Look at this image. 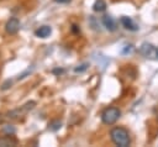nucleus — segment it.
Returning <instances> with one entry per match:
<instances>
[{"label":"nucleus","mask_w":158,"mask_h":147,"mask_svg":"<svg viewBox=\"0 0 158 147\" xmlns=\"http://www.w3.org/2000/svg\"><path fill=\"white\" fill-rule=\"evenodd\" d=\"M154 58L158 59V48H156V51H154Z\"/></svg>","instance_id":"19"},{"label":"nucleus","mask_w":158,"mask_h":147,"mask_svg":"<svg viewBox=\"0 0 158 147\" xmlns=\"http://www.w3.org/2000/svg\"><path fill=\"white\" fill-rule=\"evenodd\" d=\"M51 33H52V28H51L49 26H46V25L38 27V28L35 31L36 37H40V38H47Z\"/></svg>","instance_id":"8"},{"label":"nucleus","mask_w":158,"mask_h":147,"mask_svg":"<svg viewBox=\"0 0 158 147\" xmlns=\"http://www.w3.org/2000/svg\"><path fill=\"white\" fill-rule=\"evenodd\" d=\"M56 2H58V4H68V2H70L72 0H54Z\"/></svg>","instance_id":"17"},{"label":"nucleus","mask_w":158,"mask_h":147,"mask_svg":"<svg viewBox=\"0 0 158 147\" xmlns=\"http://www.w3.org/2000/svg\"><path fill=\"white\" fill-rule=\"evenodd\" d=\"M20 30V21L16 17H11L7 20L6 25H5V31L9 35H15L17 33V31Z\"/></svg>","instance_id":"4"},{"label":"nucleus","mask_w":158,"mask_h":147,"mask_svg":"<svg viewBox=\"0 0 158 147\" xmlns=\"http://www.w3.org/2000/svg\"><path fill=\"white\" fill-rule=\"evenodd\" d=\"M110 137L112 142L118 147H128L131 143L130 133L123 127H114L110 131Z\"/></svg>","instance_id":"1"},{"label":"nucleus","mask_w":158,"mask_h":147,"mask_svg":"<svg viewBox=\"0 0 158 147\" xmlns=\"http://www.w3.org/2000/svg\"><path fill=\"white\" fill-rule=\"evenodd\" d=\"M2 131H4V132H7V133L10 135V133H14V132H15V128L11 127V126H9V125H6V126L2 128Z\"/></svg>","instance_id":"13"},{"label":"nucleus","mask_w":158,"mask_h":147,"mask_svg":"<svg viewBox=\"0 0 158 147\" xmlns=\"http://www.w3.org/2000/svg\"><path fill=\"white\" fill-rule=\"evenodd\" d=\"M154 51L156 48L149 44V43H143L141 47H139V53L143 54L146 58H151V57H154Z\"/></svg>","instance_id":"7"},{"label":"nucleus","mask_w":158,"mask_h":147,"mask_svg":"<svg viewBox=\"0 0 158 147\" xmlns=\"http://www.w3.org/2000/svg\"><path fill=\"white\" fill-rule=\"evenodd\" d=\"M17 145V140L14 138L12 136L7 135V136H4V137H0V147H7V146H16Z\"/></svg>","instance_id":"9"},{"label":"nucleus","mask_w":158,"mask_h":147,"mask_svg":"<svg viewBox=\"0 0 158 147\" xmlns=\"http://www.w3.org/2000/svg\"><path fill=\"white\" fill-rule=\"evenodd\" d=\"M52 72H53V74H57V75H58V74H63V73H64V69H62V68H56V69H53Z\"/></svg>","instance_id":"15"},{"label":"nucleus","mask_w":158,"mask_h":147,"mask_svg":"<svg viewBox=\"0 0 158 147\" xmlns=\"http://www.w3.org/2000/svg\"><path fill=\"white\" fill-rule=\"evenodd\" d=\"M101 22H102L104 27H105L107 31L114 32V31H116V28H117V27H116V22H115V20H114L110 15H105V16H102Z\"/></svg>","instance_id":"6"},{"label":"nucleus","mask_w":158,"mask_h":147,"mask_svg":"<svg viewBox=\"0 0 158 147\" xmlns=\"http://www.w3.org/2000/svg\"><path fill=\"white\" fill-rule=\"evenodd\" d=\"M60 126H62V122L59 120H53V121H51L48 124V130H51V131H58L60 128Z\"/></svg>","instance_id":"11"},{"label":"nucleus","mask_w":158,"mask_h":147,"mask_svg":"<svg viewBox=\"0 0 158 147\" xmlns=\"http://www.w3.org/2000/svg\"><path fill=\"white\" fill-rule=\"evenodd\" d=\"M120 22H121V25L126 28V30H128V31H137L139 27H138V25H136L135 22H133V20L131 19V17H127V16H122L121 19H120Z\"/></svg>","instance_id":"5"},{"label":"nucleus","mask_w":158,"mask_h":147,"mask_svg":"<svg viewBox=\"0 0 158 147\" xmlns=\"http://www.w3.org/2000/svg\"><path fill=\"white\" fill-rule=\"evenodd\" d=\"M120 116H121V111L117 107L111 106V107H107V109H105L102 111L101 120H102V122L105 125H112L118 120Z\"/></svg>","instance_id":"2"},{"label":"nucleus","mask_w":158,"mask_h":147,"mask_svg":"<svg viewBox=\"0 0 158 147\" xmlns=\"http://www.w3.org/2000/svg\"><path fill=\"white\" fill-rule=\"evenodd\" d=\"M88 67H89V63H83V64H80V65L74 68V73H83V72H85L88 69Z\"/></svg>","instance_id":"12"},{"label":"nucleus","mask_w":158,"mask_h":147,"mask_svg":"<svg viewBox=\"0 0 158 147\" xmlns=\"http://www.w3.org/2000/svg\"><path fill=\"white\" fill-rule=\"evenodd\" d=\"M93 10L95 12H104L106 10V2L104 0H96L93 5Z\"/></svg>","instance_id":"10"},{"label":"nucleus","mask_w":158,"mask_h":147,"mask_svg":"<svg viewBox=\"0 0 158 147\" xmlns=\"http://www.w3.org/2000/svg\"><path fill=\"white\" fill-rule=\"evenodd\" d=\"M11 84H12V82H11V80H6V82L2 84L1 89H2V90H6V89H9V88H10V85H11Z\"/></svg>","instance_id":"14"},{"label":"nucleus","mask_w":158,"mask_h":147,"mask_svg":"<svg viewBox=\"0 0 158 147\" xmlns=\"http://www.w3.org/2000/svg\"><path fill=\"white\" fill-rule=\"evenodd\" d=\"M35 105H36L35 101H28V103H26L25 105H22L21 107L15 109V110L7 112V114H6V117H7V119H19V117L26 115L30 110H32V109L35 107Z\"/></svg>","instance_id":"3"},{"label":"nucleus","mask_w":158,"mask_h":147,"mask_svg":"<svg viewBox=\"0 0 158 147\" xmlns=\"http://www.w3.org/2000/svg\"><path fill=\"white\" fill-rule=\"evenodd\" d=\"M132 51V44H130V46H126V48L122 51V53H127V52H131Z\"/></svg>","instance_id":"16"},{"label":"nucleus","mask_w":158,"mask_h":147,"mask_svg":"<svg viewBox=\"0 0 158 147\" xmlns=\"http://www.w3.org/2000/svg\"><path fill=\"white\" fill-rule=\"evenodd\" d=\"M72 30H73L74 32H80V30H78V26H77V25H73V27H72Z\"/></svg>","instance_id":"18"}]
</instances>
